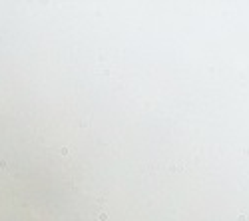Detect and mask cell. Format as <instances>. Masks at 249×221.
Returning <instances> with one entry per match:
<instances>
[]
</instances>
